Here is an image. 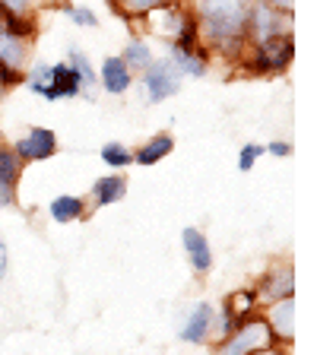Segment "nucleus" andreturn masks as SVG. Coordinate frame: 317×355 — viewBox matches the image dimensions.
<instances>
[{"instance_id":"1","label":"nucleus","mask_w":317,"mask_h":355,"mask_svg":"<svg viewBox=\"0 0 317 355\" xmlns=\"http://www.w3.org/2000/svg\"><path fill=\"white\" fill-rule=\"evenodd\" d=\"M248 7L251 0H194L200 42L219 58L241 60L248 51Z\"/></svg>"},{"instance_id":"2","label":"nucleus","mask_w":317,"mask_h":355,"mask_svg":"<svg viewBox=\"0 0 317 355\" xmlns=\"http://www.w3.org/2000/svg\"><path fill=\"white\" fill-rule=\"evenodd\" d=\"M292 60H295V32H280V35L248 44L241 64L257 76H276L289 70Z\"/></svg>"},{"instance_id":"3","label":"nucleus","mask_w":317,"mask_h":355,"mask_svg":"<svg viewBox=\"0 0 317 355\" xmlns=\"http://www.w3.org/2000/svg\"><path fill=\"white\" fill-rule=\"evenodd\" d=\"M213 349L219 355H248V352H264V349H280V346H276L264 314H248V318L238 320L235 330L222 343H216Z\"/></svg>"},{"instance_id":"4","label":"nucleus","mask_w":317,"mask_h":355,"mask_svg":"<svg viewBox=\"0 0 317 355\" xmlns=\"http://www.w3.org/2000/svg\"><path fill=\"white\" fill-rule=\"evenodd\" d=\"M181 83H185V76H181V70H178L169 58H153V64L140 73L143 96H146L149 105L175 98L178 92H181Z\"/></svg>"},{"instance_id":"5","label":"nucleus","mask_w":317,"mask_h":355,"mask_svg":"<svg viewBox=\"0 0 317 355\" xmlns=\"http://www.w3.org/2000/svg\"><path fill=\"white\" fill-rule=\"evenodd\" d=\"M280 32H292V13L266 3V0H251L248 7V44L264 42Z\"/></svg>"},{"instance_id":"6","label":"nucleus","mask_w":317,"mask_h":355,"mask_svg":"<svg viewBox=\"0 0 317 355\" xmlns=\"http://www.w3.org/2000/svg\"><path fill=\"white\" fill-rule=\"evenodd\" d=\"M295 318H298L295 295L266 302L264 320H266V327H270V333H273L276 346H292V343H295Z\"/></svg>"},{"instance_id":"7","label":"nucleus","mask_w":317,"mask_h":355,"mask_svg":"<svg viewBox=\"0 0 317 355\" xmlns=\"http://www.w3.org/2000/svg\"><path fill=\"white\" fill-rule=\"evenodd\" d=\"M13 153L22 159V165L29 162H44L58 155V133L51 127H32L29 133H22L13 143Z\"/></svg>"},{"instance_id":"8","label":"nucleus","mask_w":317,"mask_h":355,"mask_svg":"<svg viewBox=\"0 0 317 355\" xmlns=\"http://www.w3.org/2000/svg\"><path fill=\"white\" fill-rule=\"evenodd\" d=\"M257 295L264 302H276V298H289L295 295V270L289 260L282 263H273L264 276L257 279Z\"/></svg>"},{"instance_id":"9","label":"nucleus","mask_w":317,"mask_h":355,"mask_svg":"<svg viewBox=\"0 0 317 355\" xmlns=\"http://www.w3.org/2000/svg\"><path fill=\"white\" fill-rule=\"evenodd\" d=\"M213 320H216V308L209 302H197L187 314L185 327L178 330V336L187 346H209V333H213Z\"/></svg>"},{"instance_id":"10","label":"nucleus","mask_w":317,"mask_h":355,"mask_svg":"<svg viewBox=\"0 0 317 355\" xmlns=\"http://www.w3.org/2000/svg\"><path fill=\"white\" fill-rule=\"evenodd\" d=\"M98 73V89L108 92V96H127L133 86V70L121 60V54H111V58L102 60V67L96 70Z\"/></svg>"},{"instance_id":"11","label":"nucleus","mask_w":317,"mask_h":355,"mask_svg":"<svg viewBox=\"0 0 317 355\" xmlns=\"http://www.w3.org/2000/svg\"><path fill=\"white\" fill-rule=\"evenodd\" d=\"M181 248H185L187 263H191L194 273L207 276L209 270H213V244H209V238L203 235L200 229L187 225V229L181 232Z\"/></svg>"},{"instance_id":"12","label":"nucleus","mask_w":317,"mask_h":355,"mask_svg":"<svg viewBox=\"0 0 317 355\" xmlns=\"http://www.w3.org/2000/svg\"><path fill=\"white\" fill-rule=\"evenodd\" d=\"M165 58L181 70V76L187 80H200V76L209 70V51L203 44H194V48H181V44H171L169 42V54Z\"/></svg>"},{"instance_id":"13","label":"nucleus","mask_w":317,"mask_h":355,"mask_svg":"<svg viewBox=\"0 0 317 355\" xmlns=\"http://www.w3.org/2000/svg\"><path fill=\"white\" fill-rule=\"evenodd\" d=\"M44 102H60V98H80V80H76L74 67L67 60L51 64V83L44 89Z\"/></svg>"},{"instance_id":"14","label":"nucleus","mask_w":317,"mask_h":355,"mask_svg":"<svg viewBox=\"0 0 317 355\" xmlns=\"http://www.w3.org/2000/svg\"><path fill=\"white\" fill-rule=\"evenodd\" d=\"M127 193V178L121 171H108V175L96 178V184L89 187V200L92 207H111V203H121V197Z\"/></svg>"},{"instance_id":"15","label":"nucleus","mask_w":317,"mask_h":355,"mask_svg":"<svg viewBox=\"0 0 317 355\" xmlns=\"http://www.w3.org/2000/svg\"><path fill=\"white\" fill-rule=\"evenodd\" d=\"M67 64L74 67V73H76V80H80V98H96V92H98V73H96V64L86 58V51L83 48H70L67 51Z\"/></svg>"},{"instance_id":"16","label":"nucleus","mask_w":317,"mask_h":355,"mask_svg":"<svg viewBox=\"0 0 317 355\" xmlns=\"http://www.w3.org/2000/svg\"><path fill=\"white\" fill-rule=\"evenodd\" d=\"M86 200L80 193H58V197L48 203V216L58 225H70V222H83L86 219Z\"/></svg>"},{"instance_id":"17","label":"nucleus","mask_w":317,"mask_h":355,"mask_svg":"<svg viewBox=\"0 0 317 355\" xmlns=\"http://www.w3.org/2000/svg\"><path fill=\"white\" fill-rule=\"evenodd\" d=\"M29 58H32V42H26V38H16L13 32H7V29H3V22H0V60L26 73V64H29Z\"/></svg>"},{"instance_id":"18","label":"nucleus","mask_w":317,"mask_h":355,"mask_svg":"<svg viewBox=\"0 0 317 355\" xmlns=\"http://www.w3.org/2000/svg\"><path fill=\"white\" fill-rule=\"evenodd\" d=\"M175 153V137L171 133H155L153 140H146L140 149H133V165H159L162 159Z\"/></svg>"},{"instance_id":"19","label":"nucleus","mask_w":317,"mask_h":355,"mask_svg":"<svg viewBox=\"0 0 317 355\" xmlns=\"http://www.w3.org/2000/svg\"><path fill=\"white\" fill-rule=\"evenodd\" d=\"M0 22H3V29L13 32L16 38H26V42H35L38 35V22L32 13H19V10H10L0 3Z\"/></svg>"},{"instance_id":"20","label":"nucleus","mask_w":317,"mask_h":355,"mask_svg":"<svg viewBox=\"0 0 317 355\" xmlns=\"http://www.w3.org/2000/svg\"><path fill=\"white\" fill-rule=\"evenodd\" d=\"M153 48H149L146 38H127L124 51H121V60H124L127 67H130L133 73H143L149 64H153Z\"/></svg>"},{"instance_id":"21","label":"nucleus","mask_w":317,"mask_h":355,"mask_svg":"<svg viewBox=\"0 0 317 355\" xmlns=\"http://www.w3.org/2000/svg\"><path fill=\"white\" fill-rule=\"evenodd\" d=\"M98 155H102V162L108 165L111 171H124L133 165V149L127 146V143H118V140L105 143V146L98 149Z\"/></svg>"},{"instance_id":"22","label":"nucleus","mask_w":317,"mask_h":355,"mask_svg":"<svg viewBox=\"0 0 317 355\" xmlns=\"http://www.w3.org/2000/svg\"><path fill=\"white\" fill-rule=\"evenodd\" d=\"M165 3H175V0H111V7L121 16H127V19H143L146 13L165 7Z\"/></svg>"},{"instance_id":"23","label":"nucleus","mask_w":317,"mask_h":355,"mask_svg":"<svg viewBox=\"0 0 317 355\" xmlns=\"http://www.w3.org/2000/svg\"><path fill=\"white\" fill-rule=\"evenodd\" d=\"M257 302H260L257 288H238V292H232V295L225 298V304L235 311L238 320H244L248 314H254V311H257Z\"/></svg>"},{"instance_id":"24","label":"nucleus","mask_w":317,"mask_h":355,"mask_svg":"<svg viewBox=\"0 0 317 355\" xmlns=\"http://www.w3.org/2000/svg\"><path fill=\"white\" fill-rule=\"evenodd\" d=\"M0 178L13 187H19L22 178V159L13 153V146H3V143H0Z\"/></svg>"},{"instance_id":"25","label":"nucleus","mask_w":317,"mask_h":355,"mask_svg":"<svg viewBox=\"0 0 317 355\" xmlns=\"http://www.w3.org/2000/svg\"><path fill=\"white\" fill-rule=\"evenodd\" d=\"M60 13L74 22V26H80V29H96L98 26V13L96 10H89V7H83V3H64Z\"/></svg>"},{"instance_id":"26","label":"nucleus","mask_w":317,"mask_h":355,"mask_svg":"<svg viewBox=\"0 0 317 355\" xmlns=\"http://www.w3.org/2000/svg\"><path fill=\"white\" fill-rule=\"evenodd\" d=\"M260 155H266L264 153V143H244L241 146V153H238V171H254V165L260 162Z\"/></svg>"},{"instance_id":"27","label":"nucleus","mask_w":317,"mask_h":355,"mask_svg":"<svg viewBox=\"0 0 317 355\" xmlns=\"http://www.w3.org/2000/svg\"><path fill=\"white\" fill-rule=\"evenodd\" d=\"M16 191H19V187L7 184V181L0 178V209H10V207H16Z\"/></svg>"},{"instance_id":"28","label":"nucleus","mask_w":317,"mask_h":355,"mask_svg":"<svg viewBox=\"0 0 317 355\" xmlns=\"http://www.w3.org/2000/svg\"><path fill=\"white\" fill-rule=\"evenodd\" d=\"M264 153L276 155V159H286V155H292V143H286V140H273V143H266V146H264Z\"/></svg>"},{"instance_id":"29","label":"nucleus","mask_w":317,"mask_h":355,"mask_svg":"<svg viewBox=\"0 0 317 355\" xmlns=\"http://www.w3.org/2000/svg\"><path fill=\"white\" fill-rule=\"evenodd\" d=\"M0 3L10 10H19V13H32V7H35V0H0Z\"/></svg>"},{"instance_id":"30","label":"nucleus","mask_w":317,"mask_h":355,"mask_svg":"<svg viewBox=\"0 0 317 355\" xmlns=\"http://www.w3.org/2000/svg\"><path fill=\"white\" fill-rule=\"evenodd\" d=\"M7 270H10V248L7 241H0V282L7 279Z\"/></svg>"},{"instance_id":"31","label":"nucleus","mask_w":317,"mask_h":355,"mask_svg":"<svg viewBox=\"0 0 317 355\" xmlns=\"http://www.w3.org/2000/svg\"><path fill=\"white\" fill-rule=\"evenodd\" d=\"M266 3H273V7L286 10V13H292V10H295V0H266Z\"/></svg>"},{"instance_id":"32","label":"nucleus","mask_w":317,"mask_h":355,"mask_svg":"<svg viewBox=\"0 0 317 355\" xmlns=\"http://www.w3.org/2000/svg\"><path fill=\"white\" fill-rule=\"evenodd\" d=\"M7 92H10V86H3V83H0V105H3V98H7Z\"/></svg>"}]
</instances>
